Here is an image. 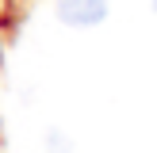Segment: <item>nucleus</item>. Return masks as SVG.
Instances as JSON below:
<instances>
[{
  "label": "nucleus",
  "instance_id": "nucleus-1",
  "mask_svg": "<svg viewBox=\"0 0 157 153\" xmlns=\"http://www.w3.org/2000/svg\"><path fill=\"white\" fill-rule=\"evenodd\" d=\"M54 15L65 27H96L107 19V0H54Z\"/></svg>",
  "mask_w": 157,
  "mask_h": 153
},
{
  "label": "nucleus",
  "instance_id": "nucleus-2",
  "mask_svg": "<svg viewBox=\"0 0 157 153\" xmlns=\"http://www.w3.org/2000/svg\"><path fill=\"white\" fill-rule=\"evenodd\" d=\"M153 12H157V0H153Z\"/></svg>",
  "mask_w": 157,
  "mask_h": 153
}]
</instances>
